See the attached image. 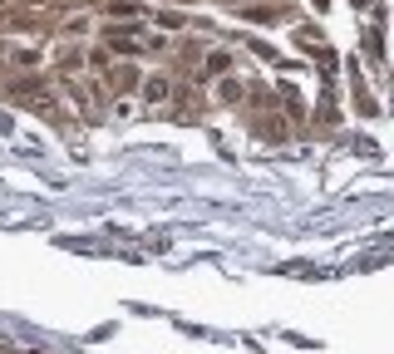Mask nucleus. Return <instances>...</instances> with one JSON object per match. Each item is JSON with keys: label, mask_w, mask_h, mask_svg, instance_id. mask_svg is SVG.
I'll return each instance as SVG.
<instances>
[{"label": "nucleus", "mask_w": 394, "mask_h": 354, "mask_svg": "<svg viewBox=\"0 0 394 354\" xmlns=\"http://www.w3.org/2000/svg\"><path fill=\"white\" fill-rule=\"evenodd\" d=\"M143 99H148V104H163V99H168V79H148V84H143Z\"/></svg>", "instance_id": "nucleus-2"}, {"label": "nucleus", "mask_w": 394, "mask_h": 354, "mask_svg": "<svg viewBox=\"0 0 394 354\" xmlns=\"http://www.w3.org/2000/svg\"><path fill=\"white\" fill-rule=\"evenodd\" d=\"M104 15H114V20H118V15H123V20H133L138 11L128 6V0H109V6H104Z\"/></svg>", "instance_id": "nucleus-3"}, {"label": "nucleus", "mask_w": 394, "mask_h": 354, "mask_svg": "<svg viewBox=\"0 0 394 354\" xmlns=\"http://www.w3.org/2000/svg\"><path fill=\"white\" fill-rule=\"evenodd\" d=\"M133 84H138V74H133V69H114V74H109V89H123V94H128Z\"/></svg>", "instance_id": "nucleus-1"}, {"label": "nucleus", "mask_w": 394, "mask_h": 354, "mask_svg": "<svg viewBox=\"0 0 394 354\" xmlns=\"http://www.w3.org/2000/svg\"><path fill=\"white\" fill-rule=\"evenodd\" d=\"M0 6H6V0H0Z\"/></svg>", "instance_id": "nucleus-5"}, {"label": "nucleus", "mask_w": 394, "mask_h": 354, "mask_svg": "<svg viewBox=\"0 0 394 354\" xmlns=\"http://www.w3.org/2000/svg\"><path fill=\"white\" fill-rule=\"evenodd\" d=\"M172 6H187V0H172Z\"/></svg>", "instance_id": "nucleus-4"}]
</instances>
